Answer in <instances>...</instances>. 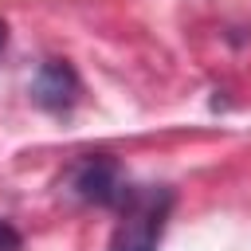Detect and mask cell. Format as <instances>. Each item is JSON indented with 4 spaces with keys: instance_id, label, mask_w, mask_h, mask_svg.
Here are the masks:
<instances>
[{
    "instance_id": "1",
    "label": "cell",
    "mask_w": 251,
    "mask_h": 251,
    "mask_svg": "<svg viewBox=\"0 0 251 251\" xmlns=\"http://www.w3.org/2000/svg\"><path fill=\"white\" fill-rule=\"evenodd\" d=\"M173 200L176 196L169 184L129 188L126 204L118 208V227H114L106 251H157L161 231H165L169 212H173Z\"/></svg>"
},
{
    "instance_id": "2",
    "label": "cell",
    "mask_w": 251,
    "mask_h": 251,
    "mask_svg": "<svg viewBox=\"0 0 251 251\" xmlns=\"http://www.w3.org/2000/svg\"><path fill=\"white\" fill-rule=\"evenodd\" d=\"M129 180L122 173V165L110 157V153H90L82 157L75 169H71V192L82 200V204H94V208H122L126 196H129Z\"/></svg>"
},
{
    "instance_id": "3",
    "label": "cell",
    "mask_w": 251,
    "mask_h": 251,
    "mask_svg": "<svg viewBox=\"0 0 251 251\" xmlns=\"http://www.w3.org/2000/svg\"><path fill=\"white\" fill-rule=\"evenodd\" d=\"M27 94H31V102H35L39 110H47V114H67V110L78 102L82 82H78V71H75L67 59H47V63H39Z\"/></svg>"
},
{
    "instance_id": "4",
    "label": "cell",
    "mask_w": 251,
    "mask_h": 251,
    "mask_svg": "<svg viewBox=\"0 0 251 251\" xmlns=\"http://www.w3.org/2000/svg\"><path fill=\"white\" fill-rule=\"evenodd\" d=\"M20 247H24V235L8 220H0V251H20Z\"/></svg>"
},
{
    "instance_id": "5",
    "label": "cell",
    "mask_w": 251,
    "mask_h": 251,
    "mask_svg": "<svg viewBox=\"0 0 251 251\" xmlns=\"http://www.w3.org/2000/svg\"><path fill=\"white\" fill-rule=\"evenodd\" d=\"M8 43V27H4V20H0V47Z\"/></svg>"
}]
</instances>
